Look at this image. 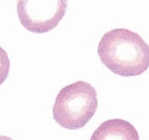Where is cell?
Returning a JSON list of instances; mask_svg holds the SVG:
<instances>
[{"label":"cell","instance_id":"6da1fadb","mask_svg":"<svg viewBox=\"0 0 149 140\" xmlns=\"http://www.w3.org/2000/svg\"><path fill=\"white\" fill-rule=\"evenodd\" d=\"M102 64L123 77L138 76L149 67V47L136 32L116 28L102 36L97 48Z\"/></svg>","mask_w":149,"mask_h":140},{"label":"cell","instance_id":"277c9868","mask_svg":"<svg viewBox=\"0 0 149 140\" xmlns=\"http://www.w3.org/2000/svg\"><path fill=\"white\" fill-rule=\"evenodd\" d=\"M90 140H140L134 126L123 119L104 121L91 135Z\"/></svg>","mask_w":149,"mask_h":140},{"label":"cell","instance_id":"5b68a950","mask_svg":"<svg viewBox=\"0 0 149 140\" xmlns=\"http://www.w3.org/2000/svg\"><path fill=\"white\" fill-rule=\"evenodd\" d=\"M10 67V61L7 53L0 46V85L8 78Z\"/></svg>","mask_w":149,"mask_h":140},{"label":"cell","instance_id":"7a4b0ae2","mask_svg":"<svg viewBox=\"0 0 149 140\" xmlns=\"http://www.w3.org/2000/svg\"><path fill=\"white\" fill-rule=\"evenodd\" d=\"M97 106L95 89L90 83L79 81L58 92L53 107V117L64 128L79 129L92 119Z\"/></svg>","mask_w":149,"mask_h":140},{"label":"cell","instance_id":"3957f363","mask_svg":"<svg viewBox=\"0 0 149 140\" xmlns=\"http://www.w3.org/2000/svg\"><path fill=\"white\" fill-rule=\"evenodd\" d=\"M68 9V0H17L21 25L30 32L44 34L58 25Z\"/></svg>","mask_w":149,"mask_h":140},{"label":"cell","instance_id":"8992f818","mask_svg":"<svg viewBox=\"0 0 149 140\" xmlns=\"http://www.w3.org/2000/svg\"><path fill=\"white\" fill-rule=\"evenodd\" d=\"M0 140H13L12 138L6 135H0Z\"/></svg>","mask_w":149,"mask_h":140}]
</instances>
